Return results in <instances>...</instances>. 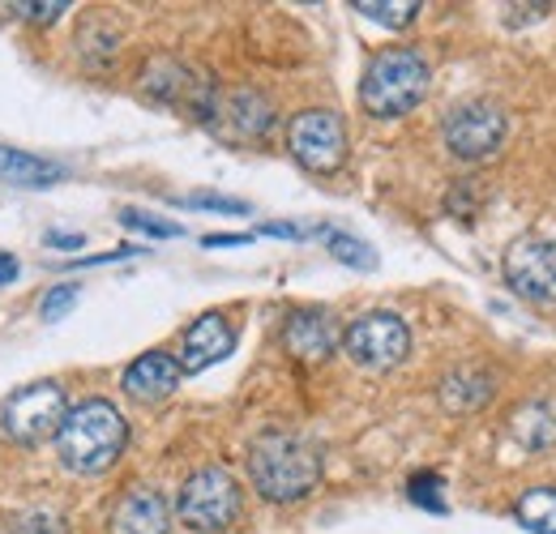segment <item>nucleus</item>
I'll use <instances>...</instances> for the list:
<instances>
[{
  "mask_svg": "<svg viewBox=\"0 0 556 534\" xmlns=\"http://www.w3.org/2000/svg\"><path fill=\"white\" fill-rule=\"evenodd\" d=\"M476 185H480V180H458L454 193L445 198V209L458 214V218H476V209H480V189H476Z\"/></svg>",
  "mask_w": 556,
  "mask_h": 534,
  "instance_id": "26",
  "label": "nucleus"
},
{
  "mask_svg": "<svg viewBox=\"0 0 556 534\" xmlns=\"http://www.w3.org/2000/svg\"><path fill=\"white\" fill-rule=\"evenodd\" d=\"M9 534H70V526H65V518L52 513V509H30V513H22V518L13 522Z\"/></svg>",
  "mask_w": 556,
  "mask_h": 534,
  "instance_id": "23",
  "label": "nucleus"
},
{
  "mask_svg": "<svg viewBox=\"0 0 556 534\" xmlns=\"http://www.w3.org/2000/svg\"><path fill=\"white\" fill-rule=\"evenodd\" d=\"M496 394V377L484 372V368H454L445 381H441V390H437V398L441 406L450 410V415H471V410H484L488 402Z\"/></svg>",
  "mask_w": 556,
  "mask_h": 534,
  "instance_id": "14",
  "label": "nucleus"
},
{
  "mask_svg": "<svg viewBox=\"0 0 556 534\" xmlns=\"http://www.w3.org/2000/svg\"><path fill=\"white\" fill-rule=\"evenodd\" d=\"M86 236L81 231H48V249H81Z\"/></svg>",
  "mask_w": 556,
  "mask_h": 534,
  "instance_id": "29",
  "label": "nucleus"
},
{
  "mask_svg": "<svg viewBox=\"0 0 556 534\" xmlns=\"http://www.w3.org/2000/svg\"><path fill=\"white\" fill-rule=\"evenodd\" d=\"M343 351L355 368L368 372H390L407 359L412 351V330L399 313H364L343 330Z\"/></svg>",
  "mask_w": 556,
  "mask_h": 534,
  "instance_id": "6",
  "label": "nucleus"
},
{
  "mask_svg": "<svg viewBox=\"0 0 556 534\" xmlns=\"http://www.w3.org/2000/svg\"><path fill=\"white\" fill-rule=\"evenodd\" d=\"M509 432L518 436L522 449L540 454V449H553L556 445V402L548 398H527L514 410V423Z\"/></svg>",
  "mask_w": 556,
  "mask_h": 534,
  "instance_id": "16",
  "label": "nucleus"
},
{
  "mask_svg": "<svg viewBox=\"0 0 556 534\" xmlns=\"http://www.w3.org/2000/svg\"><path fill=\"white\" fill-rule=\"evenodd\" d=\"M236 351V326L223 317V313H206L198 317L189 330H185V342H180V372H206L214 364H223L227 355Z\"/></svg>",
  "mask_w": 556,
  "mask_h": 534,
  "instance_id": "11",
  "label": "nucleus"
},
{
  "mask_svg": "<svg viewBox=\"0 0 556 534\" xmlns=\"http://www.w3.org/2000/svg\"><path fill=\"white\" fill-rule=\"evenodd\" d=\"M180 377H185V372H180V359H176V355H167V351H146V355H138V359L125 368L121 390H125L134 402L154 406V402H163L176 394Z\"/></svg>",
  "mask_w": 556,
  "mask_h": 534,
  "instance_id": "12",
  "label": "nucleus"
},
{
  "mask_svg": "<svg viewBox=\"0 0 556 534\" xmlns=\"http://www.w3.org/2000/svg\"><path fill=\"white\" fill-rule=\"evenodd\" d=\"M317 236H326V249L334 253V262H343L351 269H377V253L364 240H355L348 231H330V227H321Z\"/></svg>",
  "mask_w": 556,
  "mask_h": 534,
  "instance_id": "19",
  "label": "nucleus"
},
{
  "mask_svg": "<svg viewBox=\"0 0 556 534\" xmlns=\"http://www.w3.org/2000/svg\"><path fill=\"white\" fill-rule=\"evenodd\" d=\"M505 137H509V116L492 99H467L445 116V145L454 158L467 163L492 158L505 145Z\"/></svg>",
  "mask_w": 556,
  "mask_h": 534,
  "instance_id": "8",
  "label": "nucleus"
},
{
  "mask_svg": "<svg viewBox=\"0 0 556 534\" xmlns=\"http://www.w3.org/2000/svg\"><path fill=\"white\" fill-rule=\"evenodd\" d=\"M339 342H343V334L326 308H295L282 326V346L300 364H326Z\"/></svg>",
  "mask_w": 556,
  "mask_h": 534,
  "instance_id": "10",
  "label": "nucleus"
},
{
  "mask_svg": "<svg viewBox=\"0 0 556 534\" xmlns=\"http://www.w3.org/2000/svg\"><path fill=\"white\" fill-rule=\"evenodd\" d=\"M249 479L270 505L304 500L321 483V454L300 432H262L249 449Z\"/></svg>",
  "mask_w": 556,
  "mask_h": 534,
  "instance_id": "1",
  "label": "nucleus"
},
{
  "mask_svg": "<svg viewBox=\"0 0 556 534\" xmlns=\"http://www.w3.org/2000/svg\"><path fill=\"white\" fill-rule=\"evenodd\" d=\"M355 13H364L368 22H381V26L399 30V26H407V22L416 17L419 4L416 0H394V4H386V0H359V4H355Z\"/></svg>",
  "mask_w": 556,
  "mask_h": 534,
  "instance_id": "20",
  "label": "nucleus"
},
{
  "mask_svg": "<svg viewBox=\"0 0 556 534\" xmlns=\"http://www.w3.org/2000/svg\"><path fill=\"white\" fill-rule=\"evenodd\" d=\"M121 223L129 231H141V236H154V240H176L180 236V223H163L154 214H141V209H121Z\"/></svg>",
  "mask_w": 556,
  "mask_h": 534,
  "instance_id": "22",
  "label": "nucleus"
},
{
  "mask_svg": "<svg viewBox=\"0 0 556 534\" xmlns=\"http://www.w3.org/2000/svg\"><path fill=\"white\" fill-rule=\"evenodd\" d=\"M22 17H30V22H56L61 13H70V4L65 0H52V4H13Z\"/></svg>",
  "mask_w": 556,
  "mask_h": 534,
  "instance_id": "28",
  "label": "nucleus"
},
{
  "mask_svg": "<svg viewBox=\"0 0 556 534\" xmlns=\"http://www.w3.org/2000/svg\"><path fill=\"white\" fill-rule=\"evenodd\" d=\"M505 282L514 295H522L527 304H540V308H556V244L548 236H518L509 249H505Z\"/></svg>",
  "mask_w": 556,
  "mask_h": 534,
  "instance_id": "9",
  "label": "nucleus"
},
{
  "mask_svg": "<svg viewBox=\"0 0 556 534\" xmlns=\"http://www.w3.org/2000/svg\"><path fill=\"white\" fill-rule=\"evenodd\" d=\"M70 171L52 158H39L30 150H13V145H0V185H13V189H52L61 185Z\"/></svg>",
  "mask_w": 556,
  "mask_h": 534,
  "instance_id": "15",
  "label": "nucleus"
},
{
  "mask_svg": "<svg viewBox=\"0 0 556 534\" xmlns=\"http://www.w3.org/2000/svg\"><path fill=\"white\" fill-rule=\"evenodd\" d=\"M262 236H278V240H304L308 231H300L295 223H266V227H262Z\"/></svg>",
  "mask_w": 556,
  "mask_h": 534,
  "instance_id": "30",
  "label": "nucleus"
},
{
  "mask_svg": "<svg viewBox=\"0 0 556 534\" xmlns=\"http://www.w3.org/2000/svg\"><path fill=\"white\" fill-rule=\"evenodd\" d=\"M249 240H253V236H206L202 244H206V249H231V244H249Z\"/></svg>",
  "mask_w": 556,
  "mask_h": 534,
  "instance_id": "32",
  "label": "nucleus"
},
{
  "mask_svg": "<svg viewBox=\"0 0 556 534\" xmlns=\"http://www.w3.org/2000/svg\"><path fill=\"white\" fill-rule=\"evenodd\" d=\"M172 531V509L163 492L154 487H129L116 509H112V534H167Z\"/></svg>",
  "mask_w": 556,
  "mask_h": 534,
  "instance_id": "13",
  "label": "nucleus"
},
{
  "mask_svg": "<svg viewBox=\"0 0 556 534\" xmlns=\"http://www.w3.org/2000/svg\"><path fill=\"white\" fill-rule=\"evenodd\" d=\"M407 496L416 500L419 509H428V513H445V500H441V479H437L432 470H419V474H412Z\"/></svg>",
  "mask_w": 556,
  "mask_h": 534,
  "instance_id": "21",
  "label": "nucleus"
},
{
  "mask_svg": "<svg viewBox=\"0 0 556 534\" xmlns=\"http://www.w3.org/2000/svg\"><path fill=\"white\" fill-rule=\"evenodd\" d=\"M514 518L531 534H556V487H527L514 505Z\"/></svg>",
  "mask_w": 556,
  "mask_h": 534,
  "instance_id": "18",
  "label": "nucleus"
},
{
  "mask_svg": "<svg viewBox=\"0 0 556 534\" xmlns=\"http://www.w3.org/2000/svg\"><path fill=\"white\" fill-rule=\"evenodd\" d=\"M17 274H22L17 257H13V253H0V287H9V282H13Z\"/></svg>",
  "mask_w": 556,
  "mask_h": 534,
  "instance_id": "31",
  "label": "nucleus"
},
{
  "mask_svg": "<svg viewBox=\"0 0 556 534\" xmlns=\"http://www.w3.org/2000/svg\"><path fill=\"white\" fill-rule=\"evenodd\" d=\"M176 205H185V209H214V214H249V201L223 198V193H189V198H176Z\"/></svg>",
  "mask_w": 556,
  "mask_h": 534,
  "instance_id": "24",
  "label": "nucleus"
},
{
  "mask_svg": "<svg viewBox=\"0 0 556 534\" xmlns=\"http://www.w3.org/2000/svg\"><path fill=\"white\" fill-rule=\"evenodd\" d=\"M428 81H432V68L416 48H386L364 68L359 103L377 120H399L416 112L419 99L428 94Z\"/></svg>",
  "mask_w": 556,
  "mask_h": 534,
  "instance_id": "3",
  "label": "nucleus"
},
{
  "mask_svg": "<svg viewBox=\"0 0 556 534\" xmlns=\"http://www.w3.org/2000/svg\"><path fill=\"white\" fill-rule=\"evenodd\" d=\"M141 249L134 244H121V249H112V253H99V257H73L70 269H90V266H112V262H129V257H138Z\"/></svg>",
  "mask_w": 556,
  "mask_h": 534,
  "instance_id": "27",
  "label": "nucleus"
},
{
  "mask_svg": "<svg viewBox=\"0 0 556 534\" xmlns=\"http://www.w3.org/2000/svg\"><path fill=\"white\" fill-rule=\"evenodd\" d=\"M214 116H227V137H240V141H257V137L270 134V125H275V112H270V103L262 99V94H253V90H240V94H231V103L223 107V112H214ZM210 116V120H214Z\"/></svg>",
  "mask_w": 556,
  "mask_h": 534,
  "instance_id": "17",
  "label": "nucleus"
},
{
  "mask_svg": "<svg viewBox=\"0 0 556 534\" xmlns=\"http://www.w3.org/2000/svg\"><path fill=\"white\" fill-rule=\"evenodd\" d=\"M77 295H81V291H77L73 282H61V287H52V291L43 295V304H39V317H43V321H61V317L70 313L73 304H77Z\"/></svg>",
  "mask_w": 556,
  "mask_h": 534,
  "instance_id": "25",
  "label": "nucleus"
},
{
  "mask_svg": "<svg viewBox=\"0 0 556 534\" xmlns=\"http://www.w3.org/2000/svg\"><path fill=\"white\" fill-rule=\"evenodd\" d=\"M65 415H70L65 390L56 381H39V385H26V390H17L13 398L4 402L0 423H4V436L13 445H43L48 436L61 432Z\"/></svg>",
  "mask_w": 556,
  "mask_h": 534,
  "instance_id": "7",
  "label": "nucleus"
},
{
  "mask_svg": "<svg viewBox=\"0 0 556 534\" xmlns=\"http://www.w3.org/2000/svg\"><path fill=\"white\" fill-rule=\"evenodd\" d=\"M287 150L291 158L313 171V176H330L348 163V125L339 112L326 107H308L300 116H291L287 125Z\"/></svg>",
  "mask_w": 556,
  "mask_h": 534,
  "instance_id": "5",
  "label": "nucleus"
},
{
  "mask_svg": "<svg viewBox=\"0 0 556 534\" xmlns=\"http://www.w3.org/2000/svg\"><path fill=\"white\" fill-rule=\"evenodd\" d=\"M176 513L189 531L218 534L240 518V483L223 467H202L198 474L185 479L176 496Z\"/></svg>",
  "mask_w": 556,
  "mask_h": 534,
  "instance_id": "4",
  "label": "nucleus"
},
{
  "mask_svg": "<svg viewBox=\"0 0 556 534\" xmlns=\"http://www.w3.org/2000/svg\"><path fill=\"white\" fill-rule=\"evenodd\" d=\"M129 441V423L125 415L103 398H86L73 406L56 432V454L73 474H103L121 462Z\"/></svg>",
  "mask_w": 556,
  "mask_h": 534,
  "instance_id": "2",
  "label": "nucleus"
}]
</instances>
